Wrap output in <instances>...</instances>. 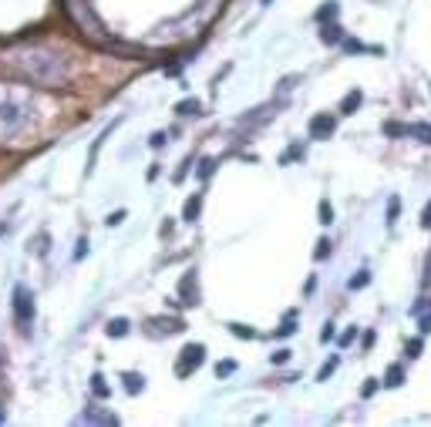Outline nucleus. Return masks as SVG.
<instances>
[{
  "label": "nucleus",
  "instance_id": "obj_7",
  "mask_svg": "<svg viewBox=\"0 0 431 427\" xmlns=\"http://www.w3.org/2000/svg\"><path fill=\"white\" fill-rule=\"evenodd\" d=\"M320 40H323V44H337V40H340V27H337V24L323 27V31H320Z\"/></svg>",
  "mask_w": 431,
  "mask_h": 427
},
{
  "label": "nucleus",
  "instance_id": "obj_12",
  "mask_svg": "<svg viewBox=\"0 0 431 427\" xmlns=\"http://www.w3.org/2000/svg\"><path fill=\"white\" fill-rule=\"evenodd\" d=\"M229 330H233L236 336H246V340H253V336H256V330H249V326H243V323H229Z\"/></svg>",
  "mask_w": 431,
  "mask_h": 427
},
{
  "label": "nucleus",
  "instance_id": "obj_1",
  "mask_svg": "<svg viewBox=\"0 0 431 427\" xmlns=\"http://www.w3.org/2000/svg\"><path fill=\"white\" fill-rule=\"evenodd\" d=\"M202 353H206V347H202V343H189L186 350H182V360H179V367H175V373H179V377H186L189 370L202 367Z\"/></svg>",
  "mask_w": 431,
  "mask_h": 427
},
{
  "label": "nucleus",
  "instance_id": "obj_31",
  "mask_svg": "<svg viewBox=\"0 0 431 427\" xmlns=\"http://www.w3.org/2000/svg\"><path fill=\"white\" fill-rule=\"evenodd\" d=\"M212 165H216V162H212V158H206V162H202V168H199V175H202V178H206L209 172H212Z\"/></svg>",
  "mask_w": 431,
  "mask_h": 427
},
{
  "label": "nucleus",
  "instance_id": "obj_11",
  "mask_svg": "<svg viewBox=\"0 0 431 427\" xmlns=\"http://www.w3.org/2000/svg\"><path fill=\"white\" fill-rule=\"evenodd\" d=\"M384 135H391V138H401V135H408V125H397V121H388V125H384Z\"/></svg>",
  "mask_w": 431,
  "mask_h": 427
},
{
  "label": "nucleus",
  "instance_id": "obj_15",
  "mask_svg": "<svg viewBox=\"0 0 431 427\" xmlns=\"http://www.w3.org/2000/svg\"><path fill=\"white\" fill-rule=\"evenodd\" d=\"M327 17H337V3H334V0H330L327 7H320V10H317V20H327Z\"/></svg>",
  "mask_w": 431,
  "mask_h": 427
},
{
  "label": "nucleus",
  "instance_id": "obj_27",
  "mask_svg": "<svg viewBox=\"0 0 431 427\" xmlns=\"http://www.w3.org/2000/svg\"><path fill=\"white\" fill-rule=\"evenodd\" d=\"M421 225H425V229H431V202L425 205V215H421Z\"/></svg>",
  "mask_w": 431,
  "mask_h": 427
},
{
  "label": "nucleus",
  "instance_id": "obj_9",
  "mask_svg": "<svg viewBox=\"0 0 431 427\" xmlns=\"http://www.w3.org/2000/svg\"><path fill=\"white\" fill-rule=\"evenodd\" d=\"M199 209H202V195H196V199H189V202H186V222H192V219L199 215Z\"/></svg>",
  "mask_w": 431,
  "mask_h": 427
},
{
  "label": "nucleus",
  "instance_id": "obj_4",
  "mask_svg": "<svg viewBox=\"0 0 431 427\" xmlns=\"http://www.w3.org/2000/svg\"><path fill=\"white\" fill-rule=\"evenodd\" d=\"M360 101H364V94H360V91H351L344 101H340V114H354L357 108H360Z\"/></svg>",
  "mask_w": 431,
  "mask_h": 427
},
{
  "label": "nucleus",
  "instance_id": "obj_3",
  "mask_svg": "<svg viewBox=\"0 0 431 427\" xmlns=\"http://www.w3.org/2000/svg\"><path fill=\"white\" fill-rule=\"evenodd\" d=\"M401 384H404V367H401V363L388 367V373H384V387H401Z\"/></svg>",
  "mask_w": 431,
  "mask_h": 427
},
{
  "label": "nucleus",
  "instance_id": "obj_14",
  "mask_svg": "<svg viewBox=\"0 0 431 427\" xmlns=\"http://www.w3.org/2000/svg\"><path fill=\"white\" fill-rule=\"evenodd\" d=\"M320 222L323 225L334 222V209H330V202H320Z\"/></svg>",
  "mask_w": 431,
  "mask_h": 427
},
{
  "label": "nucleus",
  "instance_id": "obj_2",
  "mask_svg": "<svg viewBox=\"0 0 431 427\" xmlns=\"http://www.w3.org/2000/svg\"><path fill=\"white\" fill-rule=\"evenodd\" d=\"M327 135H334V118L330 114H317L310 121V138H327Z\"/></svg>",
  "mask_w": 431,
  "mask_h": 427
},
{
  "label": "nucleus",
  "instance_id": "obj_16",
  "mask_svg": "<svg viewBox=\"0 0 431 427\" xmlns=\"http://www.w3.org/2000/svg\"><path fill=\"white\" fill-rule=\"evenodd\" d=\"M179 114H199V101L192 98V101H182L179 105Z\"/></svg>",
  "mask_w": 431,
  "mask_h": 427
},
{
  "label": "nucleus",
  "instance_id": "obj_25",
  "mask_svg": "<svg viewBox=\"0 0 431 427\" xmlns=\"http://www.w3.org/2000/svg\"><path fill=\"white\" fill-rule=\"evenodd\" d=\"M121 219H125V212L118 209V212H112V215H108V225H121Z\"/></svg>",
  "mask_w": 431,
  "mask_h": 427
},
{
  "label": "nucleus",
  "instance_id": "obj_5",
  "mask_svg": "<svg viewBox=\"0 0 431 427\" xmlns=\"http://www.w3.org/2000/svg\"><path fill=\"white\" fill-rule=\"evenodd\" d=\"M17 313H20V323L34 320V303L27 306V293H24V289H17Z\"/></svg>",
  "mask_w": 431,
  "mask_h": 427
},
{
  "label": "nucleus",
  "instance_id": "obj_22",
  "mask_svg": "<svg viewBox=\"0 0 431 427\" xmlns=\"http://www.w3.org/2000/svg\"><path fill=\"white\" fill-rule=\"evenodd\" d=\"M94 393H98V397H108V387H105V384H101V377H94Z\"/></svg>",
  "mask_w": 431,
  "mask_h": 427
},
{
  "label": "nucleus",
  "instance_id": "obj_26",
  "mask_svg": "<svg viewBox=\"0 0 431 427\" xmlns=\"http://www.w3.org/2000/svg\"><path fill=\"white\" fill-rule=\"evenodd\" d=\"M320 340H323V343H327V340H334V326H330V323L320 330Z\"/></svg>",
  "mask_w": 431,
  "mask_h": 427
},
{
  "label": "nucleus",
  "instance_id": "obj_19",
  "mask_svg": "<svg viewBox=\"0 0 431 427\" xmlns=\"http://www.w3.org/2000/svg\"><path fill=\"white\" fill-rule=\"evenodd\" d=\"M334 367H337V356H334V360H330V363H323V367H320V373H317V380H327V377H330V373H334Z\"/></svg>",
  "mask_w": 431,
  "mask_h": 427
},
{
  "label": "nucleus",
  "instance_id": "obj_6",
  "mask_svg": "<svg viewBox=\"0 0 431 427\" xmlns=\"http://www.w3.org/2000/svg\"><path fill=\"white\" fill-rule=\"evenodd\" d=\"M408 135H418V142H425V145H431V125H425V121H418V125H411V128H408Z\"/></svg>",
  "mask_w": 431,
  "mask_h": 427
},
{
  "label": "nucleus",
  "instance_id": "obj_13",
  "mask_svg": "<svg viewBox=\"0 0 431 427\" xmlns=\"http://www.w3.org/2000/svg\"><path fill=\"white\" fill-rule=\"evenodd\" d=\"M421 350H425V343H421V336H414V340H408V356H421Z\"/></svg>",
  "mask_w": 431,
  "mask_h": 427
},
{
  "label": "nucleus",
  "instance_id": "obj_29",
  "mask_svg": "<svg viewBox=\"0 0 431 427\" xmlns=\"http://www.w3.org/2000/svg\"><path fill=\"white\" fill-rule=\"evenodd\" d=\"M421 333H431V313L428 316H421V326H418Z\"/></svg>",
  "mask_w": 431,
  "mask_h": 427
},
{
  "label": "nucleus",
  "instance_id": "obj_17",
  "mask_svg": "<svg viewBox=\"0 0 431 427\" xmlns=\"http://www.w3.org/2000/svg\"><path fill=\"white\" fill-rule=\"evenodd\" d=\"M397 212H401V202H397V199H391V202H388V222H397Z\"/></svg>",
  "mask_w": 431,
  "mask_h": 427
},
{
  "label": "nucleus",
  "instance_id": "obj_10",
  "mask_svg": "<svg viewBox=\"0 0 431 427\" xmlns=\"http://www.w3.org/2000/svg\"><path fill=\"white\" fill-rule=\"evenodd\" d=\"M125 380H128V393L145 387V377H142V373H125Z\"/></svg>",
  "mask_w": 431,
  "mask_h": 427
},
{
  "label": "nucleus",
  "instance_id": "obj_23",
  "mask_svg": "<svg viewBox=\"0 0 431 427\" xmlns=\"http://www.w3.org/2000/svg\"><path fill=\"white\" fill-rule=\"evenodd\" d=\"M354 340H357V330H347V333L340 336V347H351Z\"/></svg>",
  "mask_w": 431,
  "mask_h": 427
},
{
  "label": "nucleus",
  "instance_id": "obj_24",
  "mask_svg": "<svg viewBox=\"0 0 431 427\" xmlns=\"http://www.w3.org/2000/svg\"><path fill=\"white\" fill-rule=\"evenodd\" d=\"M377 387H381V380H367V384H364V390H360V393H364V397H371V393H374Z\"/></svg>",
  "mask_w": 431,
  "mask_h": 427
},
{
  "label": "nucleus",
  "instance_id": "obj_21",
  "mask_svg": "<svg viewBox=\"0 0 431 427\" xmlns=\"http://www.w3.org/2000/svg\"><path fill=\"white\" fill-rule=\"evenodd\" d=\"M233 370H236V363H233V360H226V363H219V367H216V373H219V377H229Z\"/></svg>",
  "mask_w": 431,
  "mask_h": 427
},
{
  "label": "nucleus",
  "instance_id": "obj_8",
  "mask_svg": "<svg viewBox=\"0 0 431 427\" xmlns=\"http://www.w3.org/2000/svg\"><path fill=\"white\" fill-rule=\"evenodd\" d=\"M128 333V320H121V316H118V320H112V323H108V336H125Z\"/></svg>",
  "mask_w": 431,
  "mask_h": 427
},
{
  "label": "nucleus",
  "instance_id": "obj_28",
  "mask_svg": "<svg viewBox=\"0 0 431 427\" xmlns=\"http://www.w3.org/2000/svg\"><path fill=\"white\" fill-rule=\"evenodd\" d=\"M290 360V350H280V353H273V363H286Z\"/></svg>",
  "mask_w": 431,
  "mask_h": 427
},
{
  "label": "nucleus",
  "instance_id": "obj_18",
  "mask_svg": "<svg viewBox=\"0 0 431 427\" xmlns=\"http://www.w3.org/2000/svg\"><path fill=\"white\" fill-rule=\"evenodd\" d=\"M323 256H330V239H320V242H317V252H313V259H323Z\"/></svg>",
  "mask_w": 431,
  "mask_h": 427
},
{
  "label": "nucleus",
  "instance_id": "obj_30",
  "mask_svg": "<svg viewBox=\"0 0 431 427\" xmlns=\"http://www.w3.org/2000/svg\"><path fill=\"white\" fill-rule=\"evenodd\" d=\"M162 145H165V135H162V131H158V135H152V148H162Z\"/></svg>",
  "mask_w": 431,
  "mask_h": 427
},
{
  "label": "nucleus",
  "instance_id": "obj_20",
  "mask_svg": "<svg viewBox=\"0 0 431 427\" xmlns=\"http://www.w3.org/2000/svg\"><path fill=\"white\" fill-rule=\"evenodd\" d=\"M367 283H371V276H367V273H360V276L351 279V289H360V286H367Z\"/></svg>",
  "mask_w": 431,
  "mask_h": 427
}]
</instances>
